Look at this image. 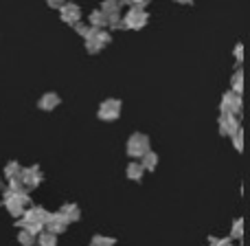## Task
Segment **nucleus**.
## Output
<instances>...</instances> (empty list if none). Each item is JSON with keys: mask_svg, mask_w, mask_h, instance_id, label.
<instances>
[{"mask_svg": "<svg viewBox=\"0 0 250 246\" xmlns=\"http://www.w3.org/2000/svg\"><path fill=\"white\" fill-rule=\"evenodd\" d=\"M31 202H33V200H31V194L26 189H9L7 187L2 194V207L7 209L13 218H20L24 207H29Z\"/></svg>", "mask_w": 250, "mask_h": 246, "instance_id": "f257e3e1", "label": "nucleus"}, {"mask_svg": "<svg viewBox=\"0 0 250 246\" xmlns=\"http://www.w3.org/2000/svg\"><path fill=\"white\" fill-rule=\"evenodd\" d=\"M110 33L105 29H95V26H88L86 35H83V42H86V51L90 53V55H97V53H101L105 46L110 44Z\"/></svg>", "mask_w": 250, "mask_h": 246, "instance_id": "f03ea898", "label": "nucleus"}, {"mask_svg": "<svg viewBox=\"0 0 250 246\" xmlns=\"http://www.w3.org/2000/svg\"><path fill=\"white\" fill-rule=\"evenodd\" d=\"M147 150H151V141H149L147 134H143V132H132L129 134L127 143H125V152H127L129 158L138 160Z\"/></svg>", "mask_w": 250, "mask_h": 246, "instance_id": "7ed1b4c3", "label": "nucleus"}, {"mask_svg": "<svg viewBox=\"0 0 250 246\" xmlns=\"http://www.w3.org/2000/svg\"><path fill=\"white\" fill-rule=\"evenodd\" d=\"M121 110H123V101L110 97V99H104L99 104V108H97V119L105 121V123H112L121 117Z\"/></svg>", "mask_w": 250, "mask_h": 246, "instance_id": "20e7f679", "label": "nucleus"}, {"mask_svg": "<svg viewBox=\"0 0 250 246\" xmlns=\"http://www.w3.org/2000/svg\"><path fill=\"white\" fill-rule=\"evenodd\" d=\"M147 20H149V16H147L145 9H141V7H129L127 13H125V16H121V29L138 31V29H143V26L147 24Z\"/></svg>", "mask_w": 250, "mask_h": 246, "instance_id": "39448f33", "label": "nucleus"}, {"mask_svg": "<svg viewBox=\"0 0 250 246\" xmlns=\"http://www.w3.org/2000/svg\"><path fill=\"white\" fill-rule=\"evenodd\" d=\"M20 180H22V187H24L26 191H33V189H38V187L44 182V172L40 169V165H29V167H22L20 169Z\"/></svg>", "mask_w": 250, "mask_h": 246, "instance_id": "423d86ee", "label": "nucleus"}, {"mask_svg": "<svg viewBox=\"0 0 250 246\" xmlns=\"http://www.w3.org/2000/svg\"><path fill=\"white\" fill-rule=\"evenodd\" d=\"M239 128H242V121H239L237 114L220 112V117H217V130H220L222 136H233Z\"/></svg>", "mask_w": 250, "mask_h": 246, "instance_id": "0eeeda50", "label": "nucleus"}, {"mask_svg": "<svg viewBox=\"0 0 250 246\" xmlns=\"http://www.w3.org/2000/svg\"><path fill=\"white\" fill-rule=\"evenodd\" d=\"M220 112H233V114H237V117H242V112H244L242 95H237V92H233V90L224 92V97H222V101H220Z\"/></svg>", "mask_w": 250, "mask_h": 246, "instance_id": "6e6552de", "label": "nucleus"}, {"mask_svg": "<svg viewBox=\"0 0 250 246\" xmlns=\"http://www.w3.org/2000/svg\"><path fill=\"white\" fill-rule=\"evenodd\" d=\"M51 216V211H48L46 207H40V204H33L31 202L29 207H24V211H22L20 218H16V220H22V222H46V218Z\"/></svg>", "mask_w": 250, "mask_h": 246, "instance_id": "1a4fd4ad", "label": "nucleus"}, {"mask_svg": "<svg viewBox=\"0 0 250 246\" xmlns=\"http://www.w3.org/2000/svg\"><path fill=\"white\" fill-rule=\"evenodd\" d=\"M68 226H70L68 220H66L60 211H51V216H48L46 222H44V231H51V233H55V235L66 233V229H68Z\"/></svg>", "mask_w": 250, "mask_h": 246, "instance_id": "9d476101", "label": "nucleus"}, {"mask_svg": "<svg viewBox=\"0 0 250 246\" xmlns=\"http://www.w3.org/2000/svg\"><path fill=\"white\" fill-rule=\"evenodd\" d=\"M60 18H62V22H66V24L73 26L75 22L82 20V9L73 2H64L60 7Z\"/></svg>", "mask_w": 250, "mask_h": 246, "instance_id": "9b49d317", "label": "nucleus"}, {"mask_svg": "<svg viewBox=\"0 0 250 246\" xmlns=\"http://www.w3.org/2000/svg\"><path fill=\"white\" fill-rule=\"evenodd\" d=\"M60 104H62V97L57 95V92H44V95L38 99V108L44 110V112H53V110H57Z\"/></svg>", "mask_w": 250, "mask_h": 246, "instance_id": "f8f14e48", "label": "nucleus"}, {"mask_svg": "<svg viewBox=\"0 0 250 246\" xmlns=\"http://www.w3.org/2000/svg\"><path fill=\"white\" fill-rule=\"evenodd\" d=\"M60 213L66 218V220H68V224L82 220V209H79V204H75V202H64L60 207Z\"/></svg>", "mask_w": 250, "mask_h": 246, "instance_id": "ddd939ff", "label": "nucleus"}, {"mask_svg": "<svg viewBox=\"0 0 250 246\" xmlns=\"http://www.w3.org/2000/svg\"><path fill=\"white\" fill-rule=\"evenodd\" d=\"M125 176H127V180L141 182V180H143V176H145V169H143L141 160L132 158V163H127V167H125Z\"/></svg>", "mask_w": 250, "mask_h": 246, "instance_id": "4468645a", "label": "nucleus"}, {"mask_svg": "<svg viewBox=\"0 0 250 246\" xmlns=\"http://www.w3.org/2000/svg\"><path fill=\"white\" fill-rule=\"evenodd\" d=\"M141 165H143V169H145V172H156V167H158V154H156V152H151V150H147L145 154L141 156Z\"/></svg>", "mask_w": 250, "mask_h": 246, "instance_id": "2eb2a0df", "label": "nucleus"}, {"mask_svg": "<svg viewBox=\"0 0 250 246\" xmlns=\"http://www.w3.org/2000/svg\"><path fill=\"white\" fill-rule=\"evenodd\" d=\"M35 244L38 246H57V235L51 231H40L35 235Z\"/></svg>", "mask_w": 250, "mask_h": 246, "instance_id": "dca6fc26", "label": "nucleus"}, {"mask_svg": "<svg viewBox=\"0 0 250 246\" xmlns=\"http://www.w3.org/2000/svg\"><path fill=\"white\" fill-rule=\"evenodd\" d=\"M90 26H95V29H108V16H105L101 9L92 11L90 13Z\"/></svg>", "mask_w": 250, "mask_h": 246, "instance_id": "f3484780", "label": "nucleus"}, {"mask_svg": "<svg viewBox=\"0 0 250 246\" xmlns=\"http://www.w3.org/2000/svg\"><path fill=\"white\" fill-rule=\"evenodd\" d=\"M230 90L237 92V95L244 92V70L242 68H237L233 73V77H230Z\"/></svg>", "mask_w": 250, "mask_h": 246, "instance_id": "a211bd4d", "label": "nucleus"}, {"mask_svg": "<svg viewBox=\"0 0 250 246\" xmlns=\"http://www.w3.org/2000/svg\"><path fill=\"white\" fill-rule=\"evenodd\" d=\"M88 246H117V238H110V235H92V240L88 242Z\"/></svg>", "mask_w": 250, "mask_h": 246, "instance_id": "6ab92c4d", "label": "nucleus"}, {"mask_svg": "<svg viewBox=\"0 0 250 246\" xmlns=\"http://www.w3.org/2000/svg\"><path fill=\"white\" fill-rule=\"evenodd\" d=\"M121 7H123V2L121 0H104L101 2V11L108 16V13H121Z\"/></svg>", "mask_w": 250, "mask_h": 246, "instance_id": "aec40b11", "label": "nucleus"}, {"mask_svg": "<svg viewBox=\"0 0 250 246\" xmlns=\"http://www.w3.org/2000/svg\"><path fill=\"white\" fill-rule=\"evenodd\" d=\"M230 240H242L244 238V218H237L230 226V233H229Z\"/></svg>", "mask_w": 250, "mask_h": 246, "instance_id": "412c9836", "label": "nucleus"}, {"mask_svg": "<svg viewBox=\"0 0 250 246\" xmlns=\"http://www.w3.org/2000/svg\"><path fill=\"white\" fill-rule=\"evenodd\" d=\"M20 169H22V163H18V160H9V163L4 165V178L20 176Z\"/></svg>", "mask_w": 250, "mask_h": 246, "instance_id": "4be33fe9", "label": "nucleus"}, {"mask_svg": "<svg viewBox=\"0 0 250 246\" xmlns=\"http://www.w3.org/2000/svg\"><path fill=\"white\" fill-rule=\"evenodd\" d=\"M18 242H20L22 246H33L35 244V235L29 233V231L20 229V233H18Z\"/></svg>", "mask_w": 250, "mask_h": 246, "instance_id": "5701e85b", "label": "nucleus"}, {"mask_svg": "<svg viewBox=\"0 0 250 246\" xmlns=\"http://www.w3.org/2000/svg\"><path fill=\"white\" fill-rule=\"evenodd\" d=\"M229 138L233 141V145H235V150H237V152L244 150V128H239L237 132H235L233 136H229Z\"/></svg>", "mask_w": 250, "mask_h": 246, "instance_id": "b1692460", "label": "nucleus"}, {"mask_svg": "<svg viewBox=\"0 0 250 246\" xmlns=\"http://www.w3.org/2000/svg\"><path fill=\"white\" fill-rule=\"evenodd\" d=\"M208 246H233V240L230 238H215V235H211V238H208Z\"/></svg>", "mask_w": 250, "mask_h": 246, "instance_id": "393cba45", "label": "nucleus"}, {"mask_svg": "<svg viewBox=\"0 0 250 246\" xmlns=\"http://www.w3.org/2000/svg\"><path fill=\"white\" fill-rule=\"evenodd\" d=\"M235 60H237V62L244 60V46H242V44H237V46H235Z\"/></svg>", "mask_w": 250, "mask_h": 246, "instance_id": "a878e982", "label": "nucleus"}, {"mask_svg": "<svg viewBox=\"0 0 250 246\" xmlns=\"http://www.w3.org/2000/svg\"><path fill=\"white\" fill-rule=\"evenodd\" d=\"M46 2H48V7H51V9H60L66 0H46Z\"/></svg>", "mask_w": 250, "mask_h": 246, "instance_id": "bb28decb", "label": "nucleus"}, {"mask_svg": "<svg viewBox=\"0 0 250 246\" xmlns=\"http://www.w3.org/2000/svg\"><path fill=\"white\" fill-rule=\"evenodd\" d=\"M0 189H2V176H0Z\"/></svg>", "mask_w": 250, "mask_h": 246, "instance_id": "cd10ccee", "label": "nucleus"}, {"mask_svg": "<svg viewBox=\"0 0 250 246\" xmlns=\"http://www.w3.org/2000/svg\"><path fill=\"white\" fill-rule=\"evenodd\" d=\"M33 246H38V244H33Z\"/></svg>", "mask_w": 250, "mask_h": 246, "instance_id": "c85d7f7f", "label": "nucleus"}]
</instances>
